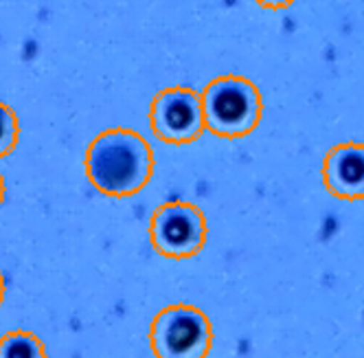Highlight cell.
<instances>
[{
	"mask_svg": "<svg viewBox=\"0 0 364 358\" xmlns=\"http://www.w3.org/2000/svg\"><path fill=\"white\" fill-rule=\"evenodd\" d=\"M154 172L151 147L129 130L97 137L86 152L88 181L106 196L125 198L143 189Z\"/></svg>",
	"mask_w": 364,
	"mask_h": 358,
	"instance_id": "6da1fadb",
	"label": "cell"
},
{
	"mask_svg": "<svg viewBox=\"0 0 364 358\" xmlns=\"http://www.w3.org/2000/svg\"><path fill=\"white\" fill-rule=\"evenodd\" d=\"M204 127L209 132L235 139L252 132L262 117V99L257 88L242 78H220L202 93Z\"/></svg>",
	"mask_w": 364,
	"mask_h": 358,
	"instance_id": "7a4b0ae2",
	"label": "cell"
},
{
	"mask_svg": "<svg viewBox=\"0 0 364 358\" xmlns=\"http://www.w3.org/2000/svg\"><path fill=\"white\" fill-rule=\"evenodd\" d=\"M149 341L156 356H206L211 325L193 305H171L154 319Z\"/></svg>",
	"mask_w": 364,
	"mask_h": 358,
	"instance_id": "3957f363",
	"label": "cell"
},
{
	"mask_svg": "<svg viewBox=\"0 0 364 358\" xmlns=\"http://www.w3.org/2000/svg\"><path fill=\"white\" fill-rule=\"evenodd\" d=\"M204 214L193 204L171 202L156 209L151 218V244L165 258L185 260L198 255L206 242Z\"/></svg>",
	"mask_w": 364,
	"mask_h": 358,
	"instance_id": "277c9868",
	"label": "cell"
},
{
	"mask_svg": "<svg viewBox=\"0 0 364 358\" xmlns=\"http://www.w3.org/2000/svg\"><path fill=\"white\" fill-rule=\"evenodd\" d=\"M151 130L167 143H191L204 130L200 95L189 88H169L154 99Z\"/></svg>",
	"mask_w": 364,
	"mask_h": 358,
	"instance_id": "5b68a950",
	"label": "cell"
},
{
	"mask_svg": "<svg viewBox=\"0 0 364 358\" xmlns=\"http://www.w3.org/2000/svg\"><path fill=\"white\" fill-rule=\"evenodd\" d=\"M323 181L336 198H364V145L345 143L333 147L323 165Z\"/></svg>",
	"mask_w": 364,
	"mask_h": 358,
	"instance_id": "8992f818",
	"label": "cell"
},
{
	"mask_svg": "<svg viewBox=\"0 0 364 358\" xmlns=\"http://www.w3.org/2000/svg\"><path fill=\"white\" fill-rule=\"evenodd\" d=\"M0 356H44V345L31 332H9L0 341Z\"/></svg>",
	"mask_w": 364,
	"mask_h": 358,
	"instance_id": "52a82bcc",
	"label": "cell"
},
{
	"mask_svg": "<svg viewBox=\"0 0 364 358\" xmlns=\"http://www.w3.org/2000/svg\"><path fill=\"white\" fill-rule=\"evenodd\" d=\"M16 119L7 106H0V157H7L16 145Z\"/></svg>",
	"mask_w": 364,
	"mask_h": 358,
	"instance_id": "ba28073f",
	"label": "cell"
},
{
	"mask_svg": "<svg viewBox=\"0 0 364 358\" xmlns=\"http://www.w3.org/2000/svg\"><path fill=\"white\" fill-rule=\"evenodd\" d=\"M257 3L266 9H285V7H290L294 0H257Z\"/></svg>",
	"mask_w": 364,
	"mask_h": 358,
	"instance_id": "9c48e42d",
	"label": "cell"
},
{
	"mask_svg": "<svg viewBox=\"0 0 364 358\" xmlns=\"http://www.w3.org/2000/svg\"><path fill=\"white\" fill-rule=\"evenodd\" d=\"M3 297H5V284H3V275H0V303H3Z\"/></svg>",
	"mask_w": 364,
	"mask_h": 358,
	"instance_id": "30bf717a",
	"label": "cell"
},
{
	"mask_svg": "<svg viewBox=\"0 0 364 358\" xmlns=\"http://www.w3.org/2000/svg\"><path fill=\"white\" fill-rule=\"evenodd\" d=\"M5 198V183H3V176H0V202Z\"/></svg>",
	"mask_w": 364,
	"mask_h": 358,
	"instance_id": "8fae6325",
	"label": "cell"
}]
</instances>
